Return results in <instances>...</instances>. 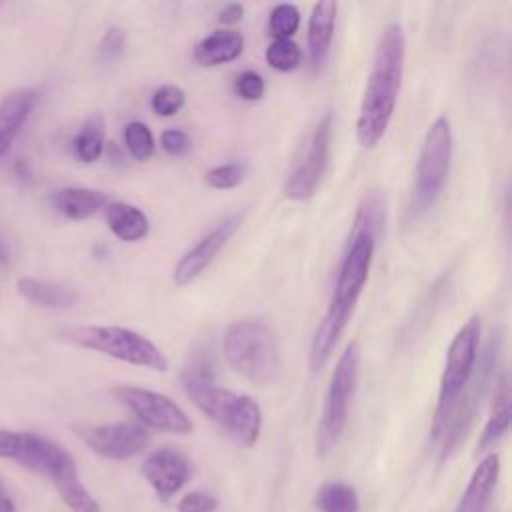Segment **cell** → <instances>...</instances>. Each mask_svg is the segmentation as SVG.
Instances as JSON below:
<instances>
[{"label": "cell", "mask_w": 512, "mask_h": 512, "mask_svg": "<svg viewBox=\"0 0 512 512\" xmlns=\"http://www.w3.org/2000/svg\"><path fill=\"white\" fill-rule=\"evenodd\" d=\"M382 222H384V208L380 198L376 194L366 196L364 202L358 206L328 310L318 322L316 332L312 336V346H310L312 370H318L328 362L340 334L344 332L356 308V302L370 274Z\"/></svg>", "instance_id": "1"}, {"label": "cell", "mask_w": 512, "mask_h": 512, "mask_svg": "<svg viewBox=\"0 0 512 512\" xmlns=\"http://www.w3.org/2000/svg\"><path fill=\"white\" fill-rule=\"evenodd\" d=\"M406 38L400 24H388L376 44L372 70L362 94L356 136L364 148H374L386 134L396 110L404 74Z\"/></svg>", "instance_id": "2"}, {"label": "cell", "mask_w": 512, "mask_h": 512, "mask_svg": "<svg viewBox=\"0 0 512 512\" xmlns=\"http://www.w3.org/2000/svg\"><path fill=\"white\" fill-rule=\"evenodd\" d=\"M182 386L194 406L216 422L232 442L244 448L256 444L262 430V410L254 398L218 386L204 360H196L184 370Z\"/></svg>", "instance_id": "3"}, {"label": "cell", "mask_w": 512, "mask_h": 512, "mask_svg": "<svg viewBox=\"0 0 512 512\" xmlns=\"http://www.w3.org/2000/svg\"><path fill=\"white\" fill-rule=\"evenodd\" d=\"M222 350L230 368L254 384L264 386L280 376V348L264 322L238 320L230 324L224 332Z\"/></svg>", "instance_id": "4"}, {"label": "cell", "mask_w": 512, "mask_h": 512, "mask_svg": "<svg viewBox=\"0 0 512 512\" xmlns=\"http://www.w3.org/2000/svg\"><path fill=\"white\" fill-rule=\"evenodd\" d=\"M498 356H500V338L494 334L488 340V344L484 346V350L478 354L470 382L466 384V388L462 390V394L458 396V400L446 414V418L434 438L440 442V460L450 458L458 450L462 440L466 438L468 430L472 428L478 408H480V402H482L488 386L496 378Z\"/></svg>", "instance_id": "5"}, {"label": "cell", "mask_w": 512, "mask_h": 512, "mask_svg": "<svg viewBox=\"0 0 512 512\" xmlns=\"http://www.w3.org/2000/svg\"><path fill=\"white\" fill-rule=\"evenodd\" d=\"M62 334L66 340L82 348L96 350L120 362L142 366L156 372L168 370V358L164 356V352L152 340H148L144 334L136 330L122 328V326L88 324V326H72Z\"/></svg>", "instance_id": "6"}, {"label": "cell", "mask_w": 512, "mask_h": 512, "mask_svg": "<svg viewBox=\"0 0 512 512\" xmlns=\"http://www.w3.org/2000/svg\"><path fill=\"white\" fill-rule=\"evenodd\" d=\"M358 366H360V346L356 340H352L340 354L324 396L322 416L316 432L318 456L330 454L342 438V432L348 422L350 402L354 398V390L358 382Z\"/></svg>", "instance_id": "7"}, {"label": "cell", "mask_w": 512, "mask_h": 512, "mask_svg": "<svg viewBox=\"0 0 512 512\" xmlns=\"http://www.w3.org/2000/svg\"><path fill=\"white\" fill-rule=\"evenodd\" d=\"M480 336H482V322L480 316L474 314L470 316L454 334L448 352H446V362L444 370L440 376V388H438V402L434 410V420H432V430L430 436L432 440L436 438L446 414L470 382V376L474 372L478 354H480Z\"/></svg>", "instance_id": "8"}, {"label": "cell", "mask_w": 512, "mask_h": 512, "mask_svg": "<svg viewBox=\"0 0 512 512\" xmlns=\"http://www.w3.org/2000/svg\"><path fill=\"white\" fill-rule=\"evenodd\" d=\"M450 160H452V128L446 116H438L426 130L418 164H416L414 190H412L414 214H424L436 204L450 172Z\"/></svg>", "instance_id": "9"}, {"label": "cell", "mask_w": 512, "mask_h": 512, "mask_svg": "<svg viewBox=\"0 0 512 512\" xmlns=\"http://www.w3.org/2000/svg\"><path fill=\"white\" fill-rule=\"evenodd\" d=\"M332 142V112H326L314 126L308 148L302 160L294 166L284 182V196L294 202H304L312 198L324 178Z\"/></svg>", "instance_id": "10"}, {"label": "cell", "mask_w": 512, "mask_h": 512, "mask_svg": "<svg viewBox=\"0 0 512 512\" xmlns=\"http://www.w3.org/2000/svg\"><path fill=\"white\" fill-rule=\"evenodd\" d=\"M114 396L146 426L170 432V434H190L194 424L188 414L166 394L140 388V386H116Z\"/></svg>", "instance_id": "11"}, {"label": "cell", "mask_w": 512, "mask_h": 512, "mask_svg": "<svg viewBox=\"0 0 512 512\" xmlns=\"http://www.w3.org/2000/svg\"><path fill=\"white\" fill-rule=\"evenodd\" d=\"M68 456L70 452L66 448L46 436L0 428V458L16 462L26 470L50 478Z\"/></svg>", "instance_id": "12"}, {"label": "cell", "mask_w": 512, "mask_h": 512, "mask_svg": "<svg viewBox=\"0 0 512 512\" xmlns=\"http://www.w3.org/2000/svg\"><path fill=\"white\" fill-rule=\"evenodd\" d=\"M80 440L98 456L106 460H126L140 452L150 442V434L136 422H114L98 426H76Z\"/></svg>", "instance_id": "13"}, {"label": "cell", "mask_w": 512, "mask_h": 512, "mask_svg": "<svg viewBox=\"0 0 512 512\" xmlns=\"http://www.w3.org/2000/svg\"><path fill=\"white\" fill-rule=\"evenodd\" d=\"M242 222V214L234 212L220 220L210 232H206L174 266V282L178 286H186L196 280L216 258V254L226 246L232 234L238 230Z\"/></svg>", "instance_id": "14"}, {"label": "cell", "mask_w": 512, "mask_h": 512, "mask_svg": "<svg viewBox=\"0 0 512 512\" xmlns=\"http://www.w3.org/2000/svg\"><path fill=\"white\" fill-rule=\"evenodd\" d=\"M142 474L160 500H170L192 476L188 458L172 448H160L152 452L144 464Z\"/></svg>", "instance_id": "15"}, {"label": "cell", "mask_w": 512, "mask_h": 512, "mask_svg": "<svg viewBox=\"0 0 512 512\" xmlns=\"http://www.w3.org/2000/svg\"><path fill=\"white\" fill-rule=\"evenodd\" d=\"M500 478V456L486 454L474 468L456 512H486Z\"/></svg>", "instance_id": "16"}, {"label": "cell", "mask_w": 512, "mask_h": 512, "mask_svg": "<svg viewBox=\"0 0 512 512\" xmlns=\"http://www.w3.org/2000/svg\"><path fill=\"white\" fill-rule=\"evenodd\" d=\"M336 14H338V4L334 0H322L312 6L310 20H308V54L314 70H320L330 56L334 28H336Z\"/></svg>", "instance_id": "17"}, {"label": "cell", "mask_w": 512, "mask_h": 512, "mask_svg": "<svg viewBox=\"0 0 512 512\" xmlns=\"http://www.w3.org/2000/svg\"><path fill=\"white\" fill-rule=\"evenodd\" d=\"M36 100L38 96L30 88H18L0 98V158L8 152L14 138L26 124Z\"/></svg>", "instance_id": "18"}, {"label": "cell", "mask_w": 512, "mask_h": 512, "mask_svg": "<svg viewBox=\"0 0 512 512\" xmlns=\"http://www.w3.org/2000/svg\"><path fill=\"white\" fill-rule=\"evenodd\" d=\"M50 480L56 486V492L60 494V498L64 500L70 512H102L98 500L82 484L78 466L72 454L52 472Z\"/></svg>", "instance_id": "19"}, {"label": "cell", "mask_w": 512, "mask_h": 512, "mask_svg": "<svg viewBox=\"0 0 512 512\" xmlns=\"http://www.w3.org/2000/svg\"><path fill=\"white\" fill-rule=\"evenodd\" d=\"M244 50V36L232 28H220L202 38L194 48L200 66H220L236 60Z\"/></svg>", "instance_id": "20"}, {"label": "cell", "mask_w": 512, "mask_h": 512, "mask_svg": "<svg viewBox=\"0 0 512 512\" xmlns=\"http://www.w3.org/2000/svg\"><path fill=\"white\" fill-rule=\"evenodd\" d=\"M494 390H492V408L488 422L480 434L476 454L488 450L492 444H496L510 426V384H508V374L502 372L500 376L494 378Z\"/></svg>", "instance_id": "21"}, {"label": "cell", "mask_w": 512, "mask_h": 512, "mask_svg": "<svg viewBox=\"0 0 512 512\" xmlns=\"http://www.w3.org/2000/svg\"><path fill=\"white\" fill-rule=\"evenodd\" d=\"M16 292L30 304H36L42 308H52V310L68 308L78 300V296L72 288L58 284V282L32 278V276L18 278Z\"/></svg>", "instance_id": "22"}, {"label": "cell", "mask_w": 512, "mask_h": 512, "mask_svg": "<svg viewBox=\"0 0 512 512\" xmlns=\"http://www.w3.org/2000/svg\"><path fill=\"white\" fill-rule=\"evenodd\" d=\"M106 222L110 232L122 242H138L150 230L148 216L140 208L126 202H108Z\"/></svg>", "instance_id": "23"}, {"label": "cell", "mask_w": 512, "mask_h": 512, "mask_svg": "<svg viewBox=\"0 0 512 512\" xmlns=\"http://www.w3.org/2000/svg\"><path fill=\"white\" fill-rule=\"evenodd\" d=\"M54 204L62 216L70 220H86L108 204V196L100 190L68 186L56 192Z\"/></svg>", "instance_id": "24"}, {"label": "cell", "mask_w": 512, "mask_h": 512, "mask_svg": "<svg viewBox=\"0 0 512 512\" xmlns=\"http://www.w3.org/2000/svg\"><path fill=\"white\" fill-rule=\"evenodd\" d=\"M314 504L320 512H358L360 508L356 488L346 482H324L314 496Z\"/></svg>", "instance_id": "25"}, {"label": "cell", "mask_w": 512, "mask_h": 512, "mask_svg": "<svg viewBox=\"0 0 512 512\" xmlns=\"http://www.w3.org/2000/svg\"><path fill=\"white\" fill-rule=\"evenodd\" d=\"M104 118L100 114H92L80 128V132L74 136V152L76 156L90 164L96 162L104 152Z\"/></svg>", "instance_id": "26"}, {"label": "cell", "mask_w": 512, "mask_h": 512, "mask_svg": "<svg viewBox=\"0 0 512 512\" xmlns=\"http://www.w3.org/2000/svg\"><path fill=\"white\" fill-rule=\"evenodd\" d=\"M124 144L132 158L144 162L154 154V136L144 122H128L124 126Z\"/></svg>", "instance_id": "27"}, {"label": "cell", "mask_w": 512, "mask_h": 512, "mask_svg": "<svg viewBox=\"0 0 512 512\" xmlns=\"http://www.w3.org/2000/svg\"><path fill=\"white\" fill-rule=\"evenodd\" d=\"M298 26H300V12L294 4L282 2L272 8L268 30L274 36V40H292Z\"/></svg>", "instance_id": "28"}, {"label": "cell", "mask_w": 512, "mask_h": 512, "mask_svg": "<svg viewBox=\"0 0 512 512\" xmlns=\"http://www.w3.org/2000/svg\"><path fill=\"white\" fill-rule=\"evenodd\" d=\"M266 62L278 72H292L302 62V50L294 40H272L266 48Z\"/></svg>", "instance_id": "29"}, {"label": "cell", "mask_w": 512, "mask_h": 512, "mask_svg": "<svg viewBox=\"0 0 512 512\" xmlns=\"http://www.w3.org/2000/svg\"><path fill=\"white\" fill-rule=\"evenodd\" d=\"M186 94L176 84H164L154 90L150 98V108L158 116H174L184 106Z\"/></svg>", "instance_id": "30"}, {"label": "cell", "mask_w": 512, "mask_h": 512, "mask_svg": "<svg viewBox=\"0 0 512 512\" xmlns=\"http://www.w3.org/2000/svg\"><path fill=\"white\" fill-rule=\"evenodd\" d=\"M242 176H244V168L236 162H226V164H220V166H214L210 168L206 174H204V180L210 188H216V190H230L234 186H238L242 182Z\"/></svg>", "instance_id": "31"}, {"label": "cell", "mask_w": 512, "mask_h": 512, "mask_svg": "<svg viewBox=\"0 0 512 512\" xmlns=\"http://www.w3.org/2000/svg\"><path fill=\"white\" fill-rule=\"evenodd\" d=\"M234 90H236V94H238L242 100L254 102V100H260V98L264 96L266 84H264V78H262L258 72L246 70V72H242V74L236 78Z\"/></svg>", "instance_id": "32"}, {"label": "cell", "mask_w": 512, "mask_h": 512, "mask_svg": "<svg viewBox=\"0 0 512 512\" xmlns=\"http://www.w3.org/2000/svg\"><path fill=\"white\" fill-rule=\"evenodd\" d=\"M160 142L164 152L170 156H186L192 150V138L180 128L164 130L160 136Z\"/></svg>", "instance_id": "33"}, {"label": "cell", "mask_w": 512, "mask_h": 512, "mask_svg": "<svg viewBox=\"0 0 512 512\" xmlns=\"http://www.w3.org/2000/svg\"><path fill=\"white\" fill-rule=\"evenodd\" d=\"M218 508V500L206 492H188L176 504L178 512H214Z\"/></svg>", "instance_id": "34"}, {"label": "cell", "mask_w": 512, "mask_h": 512, "mask_svg": "<svg viewBox=\"0 0 512 512\" xmlns=\"http://www.w3.org/2000/svg\"><path fill=\"white\" fill-rule=\"evenodd\" d=\"M126 48V34L122 28L112 26L104 32L102 40H100V56L104 60H114L118 54H122V50Z\"/></svg>", "instance_id": "35"}, {"label": "cell", "mask_w": 512, "mask_h": 512, "mask_svg": "<svg viewBox=\"0 0 512 512\" xmlns=\"http://www.w3.org/2000/svg\"><path fill=\"white\" fill-rule=\"evenodd\" d=\"M242 16H244V6L238 2H230L218 12V22L224 26H234L236 22L242 20Z\"/></svg>", "instance_id": "36"}, {"label": "cell", "mask_w": 512, "mask_h": 512, "mask_svg": "<svg viewBox=\"0 0 512 512\" xmlns=\"http://www.w3.org/2000/svg\"><path fill=\"white\" fill-rule=\"evenodd\" d=\"M0 512H16V504L8 494L0 498Z\"/></svg>", "instance_id": "37"}, {"label": "cell", "mask_w": 512, "mask_h": 512, "mask_svg": "<svg viewBox=\"0 0 512 512\" xmlns=\"http://www.w3.org/2000/svg\"><path fill=\"white\" fill-rule=\"evenodd\" d=\"M2 496H6V490H4V484L0 482V498H2Z\"/></svg>", "instance_id": "38"}]
</instances>
